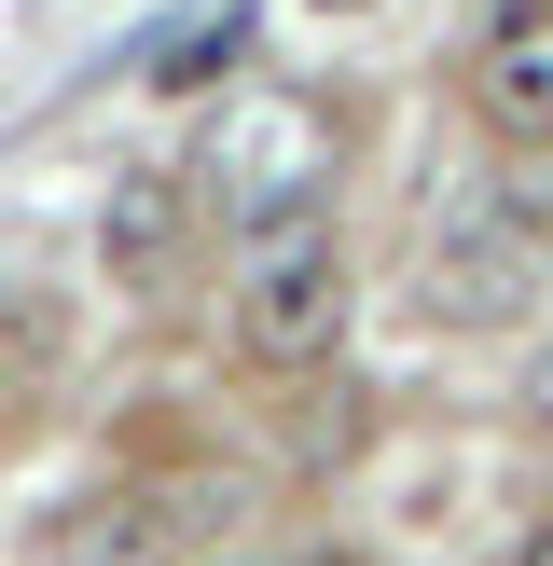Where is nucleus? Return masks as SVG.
Masks as SVG:
<instances>
[{"label": "nucleus", "mask_w": 553, "mask_h": 566, "mask_svg": "<svg viewBox=\"0 0 553 566\" xmlns=\"http://www.w3.org/2000/svg\"><path fill=\"white\" fill-rule=\"evenodd\" d=\"M346 235H332L319 208L291 221H249L236 249V291H221V332H236V359H263V374H319L332 346H346Z\"/></svg>", "instance_id": "nucleus-1"}, {"label": "nucleus", "mask_w": 553, "mask_h": 566, "mask_svg": "<svg viewBox=\"0 0 553 566\" xmlns=\"http://www.w3.org/2000/svg\"><path fill=\"white\" fill-rule=\"evenodd\" d=\"M540 291H553V276H540V249H525L512 221H470V235L415 249V304H429L442 332H512Z\"/></svg>", "instance_id": "nucleus-2"}, {"label": "nucleus", "mask_w": 553, "mask_h": 566, "mask_svg": "<svg viewBox=\"0 0 553 566\" xmlns=\"http://www.w3.org/2000/svg\"><path fill=\"white\" fill-rule=\"evenodd\" d=\"M470 111L512 153H553V0H498L470 42Z\"/></svg>", "instance_id": "nucleus-3"}, {"label": "nucleus", "mask_w": 553, "mask_h": 566, "mask_svg": "<svg viewBox=\"0 0 553 566\" xmlns=\"http://www.w3.org/2000/svg\"><path fill=\"white\" fill-rule=\"evenodd\" d=\"M319 166H332V125H319L304 97H263V125H236V138H221V153H208V180L236 193V208L291 221L304 193H319Z\"/></svg>", "instance_id": "nucleus-4"}, {"label": "nucleus", "mask_w": 553, "mask_h": 566, "mask_svg": "<svg viewBox=\"0 0 553 566\" xmlns=\"http://www.w3.org/2000/svg\"><path fill=\"white\" fill-rule=\"evenodd\" d=\"M180 221H194V208H180V180H166V166H138V180H111V208H97V263L138 291V276L180 263Z\"/></svg>", "instance_id": "nucleus-5"}, {"label": "nucleus", "mask_w": 553, "mask_h": 566, "mask_svg": "<svg viewBox=\"0 0 553 566\" xmlns=\"http://www.w3.org/2000/svg\"><path fill=\"white\" fill-rule=\"evenodd\" d=\"M221 70H249V0H236V14H208V28H180L153 83H221Z\"/></svg>", "instance_id": "nucleus-6"}, {"label": "nucleus", "mask_w": 553, "mask_h": 566, "mask_svg": "<svg viewBox=\"0 0 553 566\" xmlns=\"http://www.w3.org/2000/svg\"><path fill=\"white\" fill-rule=\"evenodd\" d=\"M512 221H540V235H553V153H525V180H512Z\"/></svg>", "instance_id": "nucleus-7"}, {"label": "nucleus", "mask_w": 553, "mask_h": 566, "mask_svg": "<svg viewBox=\"0 0 553 566\" xmlns=\"http://www.w3.org/2000/svg\"><path fill=\"white\" fill-rule=\"evenodd\" d=\"M28 318H42V291H28V276L0 263V332H28Z\"/></svg>", "instance_id": "nucleus-8"}, {"label": "nucleus", "mask_w": 553, "mask_h": 566, "mask_svg": "<svg viewBox=\"0 0 553 566\" xmlns=\"http://www.w3.org/2000/svg\"><path fill=\"white\" fill-rule=\"evenodd\" d=\"M540 276H553V235H540Z\"/></svg>", "instance_id": "nucleus-9"}, {"label": "nucleus", "mask_w": 553, "mask_h": 566, "mask_svg": "<svg viewBox=\"0 0 553 566\" xmlns=\"http://www.w3.org/2000/svg\"><path fill=\"white\" fill-rule=\"evenodd\" d=\"M332 14H346V0H332Z\"/></svg>", "instance_id": "nucleus-10"}]
</instances>
